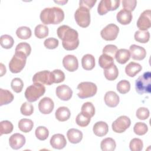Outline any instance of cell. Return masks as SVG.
Masks as SVG:
<instances>
[{"label":"cell","instance_id":"obj_1","mask_svg":"<svg viewBox=\"0 0 151 151\" xmlns=\"http://www.w3.org/2000/svg\"><path fill=\"white\" fill-rule=\"evenodd\" d=\"M57 34L60 39L62 40L64 48L68 51L76 49L79 45L78 32L68 25L60 26L57 30Z\"/></svg>","mask_w":151,"mask_h":151},{"label":"cell","instance_id":"obj_2","mask_svg":"<svg viewBox=\"0 0 151 151\" xmlns=\"http://www.w3.org/2000/svg\"><path fill=\"white\" fill-rule=\"evenodd\" d=\"M64 18V11L59 7L45 8L40 14V19L44 24H58Z\"/></svg>","mask_w":151,"mask_h":151},{"label":"cell","instance_id":"obj_3","mask_svg":"<svg viewBox=\"0 0 151 151\" xmlns=\"http://www.w3.org/2000/svg\"><path fill=\"white\" fill-rule=\"evenodd\" d=\"M135 89L139 94L150 93L151 91V73L147 71L135 81Z\"/></svg>","mask_w":151,"mask_h":151},{"label":"cell","instance_id":"obj_4","mask_svg":"<svg viewBox=\"0 0 151 151\" xmlns=\"http://www.w3.org/2000/svg\"><path fill=\"white\" fill-rule=\"evenodd\" d=\"M45 92V88L43 84L34 83L33 84L28 86L25 91V97L28 102H34Z\"/></svg>","mask_w":151,"mask_h":151},{"label":"cell","instance_id":"obj_5","mask_svg":"<svg viewBox=\"0 0 151 151\" xmlns=\"http://www.w3.org/2000/svg\"><path fill=\"white\" fill-rule=\"evenodd\" d=\"M27 56L22 52L15 51V54L9 63V68L12 73H19L25 67Z\"/></svg>","mask_w":151,"mask_h":151},{"label":"cell","instance_id":"obj_6","mask_svg":"<svg viewBox=\"0 0 151 151\" xmlns=\"http://www.w3.org/2000/svg\"><path fill=\"white\" fill-rule=\"evenodd\" d=\"M77 88L78 90L77 96L80 99H86L94 96L97 91L96 85L88 81L81 82L77 86Z\"/></svg>","mask_w":151,"mask_h":151},{"label":"cell","instance_id":"obj_7","mask_svg":"<svg viewBox=\"0 0 151 151\" xmlns=\"http://www.w3.org/2000/svg\"><path fill=\"white\" fill-rule=\"evenodd\" d=\"M74 18L77 24L81 27H87L90 24V9L86 7L79 6L74 14Z\"/></svg>","mask_w":151,"mask_h":151},{"label":"cell","instance_id":"obj_8","mask_svg":"<svg viewBox=\"0 0 151 151\" xmlns=\"http://www.w3.org/2000/svg\"><path fill=\"white\" fill-rule=\"evenodd\" d=\"M119 0H101L100 1L97 12L100 15H103L110 11L116 10L120 5Z\"/></svg>","mask_w":151,"mask_h":151},{"label":"cell","instance_id":"obj_9","mask_svg":"<svg viewBox=\"0 0 151 151\" xmlns=\"http://www.w3.org/2000/svg\"><path fill=\"white\" fill-rule=\"evenodd\" d=\"M130 124L131 121L129 117L126 116H121L113 122L111 127L114 132L121 133L128 129Z\"/></svg>","mask_w":151,"mask_h":151},{"label":"cell","instance_id":"obj_10","mask_svg":"<svg viewBox=\"0 0 151 151\" xmlns=\"http://www.w3.org/2000/svg\"><path fill=\"white\" fill-rule=\"evenodd\" d=\"M34 83H38L45 85H51L54 83L52 72L48 70H44L35 73L32 77Z\"/></svg>","mask_w":151,"mask_h":151},{"label":"cell","instance_id":"obj_11","mask_svg":"<svg viewBox=\"0 0 151 151\" xmlns=\"http://www.w3.org/2000/svg\"><path fill=\"white\" fill-rule=\"evenodd\" d=\"M119 28L114 24H109L100 32L101 37L106 41L114 40L119 34Z\"/></svg>","mask_w":151,"mask_h":151},{"label":"cell","instance_id":"obj_12","mask_svg":"<svg viewBox=\"0 0 151 151\" xmlns=\"http://www.w3.org/2000/svg\"><path fill=\"white\" fill-rule=\"evenodd\" d=\"M137 27L141 31H146L151 27V11H144L140 15L137 21Z\"/></svg>","mask_w":151,"mask_h":151},{"label":"cell","instance_id":"obj_13","mask_svg":"<svg viewBox=\"0 0 151 151\" xmlns=\"http://www.w3.org/2000/svg\"><path fill=\"white\" fill-rule=\"evenodd\" d=\"M64 67L68 71L73 72L77 70L78 67V62L77 57L73 55H67L63 60Z\"/></svg>","mask_w":151,"mask_h":151},{"label":"cell","instance_id":"obj_14","mask_svg":"<svg viewBox=\"0 0 151 151\" xmlns=\"http://www.w3.org/2000/svg\"><path fill=\"white\" fill-rule=\"evenodd\" d=\"M54 101L50 97H44L38 103V109L40 111L44 114H50L54 109Z\"/></svg>","mask_w":151,"mask_h":151},{"label":"cell","instance_id":"obj_15","mask_svg":"<svg viewBox=\"0 0 151 151\" xmlns=\"http://www.w3.org/2000/svg\"><path fill=\"white\" fill-rule=\"evenodd\" d=\"M57 96L63 101L69 100L73 95V91L71 88L65 84L59 86L55 90Z\"/></svg>","mask_w":151,"mask_h":151},{"label":"cell","instance_id":"obj_16","mask_svg":"<svg viewBox=\"0 0 151 151\" xmlns=\"http://www.w3.org/2000/svg\"><path fill=\"white\" fill-rule=\"evenodd\" d=\"M9 146L15 150L21 148L25 143V137L20 133H14L9 139Z\"/></svg>","mask_w":151,"mask_h":151},{"label":"cell","instance_id":"obj_17","mask_svg":"<svg viewBox=\"0 0 151 151\" xmlns=\"http://www.w3.org/2000/svg\"><path fill=\"white\" fill-rule=\"evenodd\" d=\"M129 52L131 57L135 60H142L146 55L145 49L139 45L132 44L129 48Z\"/></svg>","mask_w":151,"mask_h":151},{"label":"cell","instance_id":"obj_18","mask_svg":"<svg viewBox=\"0 0 151 151\" xmlns=\"http://www.w3.org/2000/svg\"><path fill=\"white\" fill-rule=\"evenodd\" d=\"M50 142L51 146L56 149H62L67 144V141L64 136L60 133L54 134L51 137Z\"/></svg>","mask_w":151,"mask_h":151},{"label":"cell","instance_id":"obj_19","mask_svg":"<svg viewBox=\"0 0 151 151\" xmlns=\"http://www.w3.org/2000/svg\"><path fill=\"white\" fill-rule=\"evenodd\" d=\"M104 102L106 104L110 107H115L119 103V96L113 91H109L106 92L104 95Z\"/></svg>","mask_w":151,"mask_h":151},{"label":"cell","instance_id":"obj_20","mask_svg":"<svg viewBox=\"0 0 151 151\" xmlns=\"http://www.w3.org/2000/svg\"><path fill=\"white\" fill-rule=\"evenodd\" d=\"M93 130L95 135L99 137H102L107 134L108 133L109 127L106 122L100 121L94 124Z\"/></svg>","mask_w":151,"mask_h":151},{"label":"cell","instance_id":"obj_21","mask_svg":"<svg viewBox=\"0 0 151 151\" xmlns=\"http://www.w3.org/2000/svg\"><path fill=\"white\" fill-rule=\"evenodd\" d=\"M132 14L131 12L126 9H121L116 15L117 21L122 25H127L130 23L132 19Z\"/></svg>","mask_w":151,"mask_h":151},{"label":"cell","instance_id":"obj_22","mask_svg":"<svg viewBox=\"0 0 151 151\" xmlns=\"http://www.w3.org/2000/svg\"><path fill=\"white\" fill-rule=\"evenodd\" d=\"M67 136L70 143L76 144L82 140L83 133L78 129H70L67 132Z\"/></svg>","mask_w":151,"mask_h":151},{"label":"cell","instance_id":"obj_23","mask_svg":"<svg viewBox=\"0 0 151 151\" xmlns=\"http://www.w3.org/2000/svg\"><path fill=\"white\" fill-rule=\"evenodd\" d=\"M142 69V67L139 63L134 62L129 63L125 67L126 74L131 77H134Z\"/></svg>","mask_w":151,"mask_h":151},{"label":"cell","instance_id":"obj_24","mask_svg":"<svg viewBox=\"0 0 151 151\" xmlns=\"http://www.w3.org/2000/svg\"><path fill=\"white\" fill-rule=\"evenodd\" d=\"M71 115L70 110L65 106L58 107L55 111V116L56 119L60 122H65L69 119Z\"/></svg>","mask_w":151,"mask_h":151},{"label":"cell","instance_id":"obj_25","mask_svg":"<svg viewBox=\"0 0 151 151\" xmlns=\"http://www.w3.org/2000/svg\"><path fill=\"white\" fill-rule=\"evenodd\" d=\"M83 68L86 70H91L95 66V59L93 55L87 54L84 55L81 59Z\"/></svg>","mask_w":151,"mask_h":151},{"label":"cell","instance_id":"obj_26","mask_svg":"<svg viewBox=\"0 0 151 151\" xmlns=\"http://www.w3.org/2000/svg\"><path fill=\"white\" fill-rule=\"evenodd\" d=\"M130 54L129 51L124 48L118 50L115 55L116 61L122 64H125L130 59Z\"/></svg>","mask_w":151,"mask_h":151},{"label":"cell","instance_id":"obj_27","mask_svg":"<svg viewBox=\"0 0 151 151\" xmlns=\"http://www.w3.org/2000/svg\"><path fill=\"white\" fill-rule=\"evenodd\" d=\"M104 74L106 78L109 81H113L117 78L119 75L118 68L114 64L110 67L104 69Z\"/></svg>","mask_w":151,"mask_h":151},{"label":"cell","instance_id":"obj_28","mask_svg":"<svg viewBox=\"0 0 151 151\" xmlns=\"http://www.w3.org/2000/svg\"><path fill=\"white\" fill-rule=\"evenodd\" d=\"M14 100V95L8 90L0 89V106L8 104Z\"/></svg>","mask_w":151,"mask_h":151},{"label":"cell","instance_id":"obj_29","mask_svg":"<svg viewBox=\"0 0 151 151\" xmlns=\"http://www.w3.org/2000/svg\"><path fill=\"white\" fill-rule=\"evenodd\" d=\"M100 146L103 151H113L116 149V144L113 139L107 137L101 141Z\"/></svg>","mask_w":151,"mask_h":151},{"label":"cell","instance_id":"obj_30","mask_svg":"<svg viewBox=\"0 0 151 151\" xmlns=\"http://www.w3.org/2000/svg\"><path fill=\"white\" fill-rule=\"evenodd\" d=\"M34 123L31 119H22L18 122L19 130L24 133L29 132L33 128Z\"/></svg>","mask_w":151,"mask_h":151},{"label":"cell","instance_id":"obj_31","mask_svg":"<svg viewBox=\"0 0 151 151\" xmlns=\"http://www.w3.org/2000/svg\"><path fill=\"white\" fill-rule=\"evenodd\" d=\"M99 64L101 68L106 69L114 64V58L108 55L103 54L99 57Z\"/></svg>","mask_w":151,"mask_h":151},{"label":"cell","instance_id":"obj_32","mask_svg":"<svg viewBox=\"0 0 151 151\" xmlns=\"http://www.w3.org/2000/svg\"><path fill=\"white\" fill-rule=\"evenodd\" d=\"M150 38V33L147 31L139 30L134 34V40L140 43H146Z\"/></svg>","mask_w":151,"mask_h":151},{"label":"cell","instance_id":"obj_33","mask_svg":"<svg viewBox=\"0 0 151 151\" xmlns=\"http://www.w3.org/2000/svg\"><path fill=\"white\" fill-rule=\"evenodd\" d=\"M16 34L17 37L22 40H27L31 36V30L28 27H20L17 28L16 31Z\"/></svg>","mask_w":151,"mask_h":151},{"label":"cell","instance_id":"obj_34","mask_svg":"<svg viewBox=\"0 0 151 151\" xmlns=\"http://www.w3.org/2000/svg\"><path fill=\"white\" fill-rule=\"evenodd\" d=\"M35 35L40 39L45 38L48 35V28L42 24H39L36 26L34 30Z\"/></svg>","mask_w":151,"mask_h":151},{"label":"cell","instance_id":"obj_35","mask_svg":"<svg viewBox=\"0 0 151 151\" xmlns=\"http://www.w3.org/2000/svg\"><path fill=\"white\" fill-rule=\"evenodd\" d=\"M14 43V40L11 35L5 34L1 36L0 44L2 48L5 49H9L13 46Z\"/></svg>","mask_w":151,"mask_h":151},{"label":"cell","instance_id":"obj_36","mask_svg":"<svg viewBox=\"0 0 151 151\" xmlns=\"http://www.w3.org/2000/svg\"><path fill=\"white\" fill-rule=\"evenodd\" d=\"M81 112L89 117H92L95 114L94 106L91 102L84 103L81 107Z\"/></svg>","mask_w":151,"mask_h":151},{"label":"cell","instance_id":"obj_37","mask_svg":"<svg viewBox=\"0 0 151 151\" xmlns=\"http://www.w3.org/2000/svg\"><path fill=\"white\" fill-rule=\"evenodd\" d=\"M14 129L13 124L8 120H3L0 123V132L1 136L3 134L11 133Z\"/></svg>","mask_w":151,"mask_h":151},{"label":"cell","instance_id":"obj_38","mask_svg":"<svg viewBox=\"0 0 151 151\" xmlns=\"http://www.w3.org/2000/svg\"><path fill=\"white\" fill-rule=\"evenodd\" d=\"M35 136L40 140H46L49 135L48 130L44 126H38L35 132Z\"/></svg>","mask_w":151,"mask_h":151},{"label":"cell","instance_id":"obj_39","mask_svg":"<svg viewBox=\"0 0 151 151\" xmlns=\"http://www.w3.org/2000/svg\"><path fill=\"white\" fill-rule=\"evenodd\" d=\"M130 89V84L129 81L123 80L120 81L117 84V90L121 94H126Z\"/></svg>","mask_w":151,"mask_h":151},{"label":"cell","instance_id":"obj_40","mask_svg":"<svg viewBox=\"0 0 151 151\" xmlns=\"http://www.w3.org/2000/svg\"><path fill=\"white\" fill-rule=\"evenodd\" d=\"M91 120V117H89L81 112L76 117V122L80 127H86L88 126Z\"/></svg>","mask_w":151,"mask_h":151},{"label":"cell","instance_id":"obj_41","mask_svg":"<svg viewBox=\"0 0 151 151\" xmlns=\"http://www.w3.org/2000/svg\"><path fill=\"white\" fill-rule=\"evenodd\" d=\"M147 130V126L145 123L142 122L136 123L133 127V131L134 133L139 136H142L146 134Z\"/></svg>","mask_w":151,"mask_h":151},{"label":"cell","instance_id":"obj_42","mask_svg":"<svg viewBox=\"0 0 151 151\" xmlns=\"http://www.w3.org/2000/svg\"><path fill=\"white\" fill-rule=\"evenodd\" d=\"M129 147L132 151H140L143 149V143L141 139L139 138H134L131 140Z\"/></svg>","mask_w":151,"mask_h":151},{"label":"cell","instance_id":"obj_43","mask_svg":"<svg viewBox=\"0 0 151 151\" xmlns=\"http://www.w3.org/2000/svg\"><path fill=\"white\" fill-rule=\"evenodd\" d=\"M11 86L12 89L15 92V93H20L24 87V83L22 80L19 78H14L12 79L11 83Z\"/></svg>","mask_w":151,"mask_h":151},{"label":"cell","instance_id":"obj_44","mask_svg":"<svg viewBox=\"0 0 151 151\" xmlns=\"http://www.w3.org/2000/svg\"><path fill=\"white\" fill-rule=\"evenodd\" d=\"M15 51L22 52L28 57L31 53V48L30 45L27 42H20L16 46Z\"/></svg>","mask_w":151,"mask_h":151},{"label":"cell","instance_id":"obj_45","mask_svg":"<svg viewBox=\"0 0 151 151\" xmlns=\"http://www.w3.org/2000/svg\"><path fill=\"white\" fill-rule=\"evenodd\" d=\"M20 111L21 114L24 116H30L33 113L34 107L32 104L28 102H25L21 105Z\"/></svg>","mask_w":151,"mask_h":151},{"label":"cell","instance_id":"obj_46","mask_svg":"<svg viewBox=\"0 0 151 151\" xmlns=\"http://www.w3.org/2000/svg\"><path fill=\"white\" fill-rule=\"evenodd\" d=\"M117 47L113 44L106 45L103 49V54L108 55L112 58H114L116 54L117 51Z\"/></svg>","mask_w":151,"mask_h":151},{"label":"cell","instance_id":"obj_47","mask_svg":"<svg viewBox=\"0 0 151 151\" xmlns=\"http://www.w3.org/2000/svg\"><path fill=\"white\" fill-rule=\"evenodd\" d=\"M54 79V83H60L65 80V74L63 71L60 70L56 69L52 71Z\"/></svg>","mask_w":151,"mask_h":151},{"label":"cell","instance_id":"obj_48","mask_svg":"<svg viewBox=\"0 0 151 151\" xmlns=\"http://www.w3.org/2000/svg\"><path fill=\"white\" fill-rule=\"evenodd\" d=\"M58 40L55 38H48L46 39L44 42V46L48 49H55L58 45Z\"/></svg>","mask_w":151,"mask_h":151},{"label":"cell","instance_id":"obj_49","mask_svg":"<svg viewBox=\"0 0 151 151\" xmlns=\"http://www.w3.org/2000/svg\"><path fill=\"white\" fill-rule=\"evenodd\" d=\"M136 115L140 120H146L149 116V110L146 107H139L136 111Z\"/></svg>","mask_w":151,"mask_h":151},{"label":"cell","instance_id":"obj_50","mask_svg":"<svg viewBox=\"0 0 151 151\" xmlns=\"http://www.w3.org/2000/svg\"><path fill=\"white\" fill-rule=\"evenodd\" d=\"M137 5L136 0H123L122 1V6L124 9L130 12L133 11Z\"/></svg>","mask_w":151,"mask_h":151},{"label":"cell","instance_id":"obj_51","mask_svg":"<svg viewBox=\"0 0 151 151\" xmlns=\"http://www.w3.org/2000/svg\"><path fill=\"white\" fill-rule=\"evenodd\" d=\"M96 2V0H81L79 2V6L86 7L88 9H90Z\"/></svg>","mask_w":151,"mask_h":151},{"label":"cell","instance_id":"obj_52","mask_svg":"<svg viewBox=\"0 0 151 151\" xmlns=\"http://www.w3.org/2000/svg\"><path fill=\"white\" fill-rule=\"evenodd\" d=\"M6 73V68L2 63H1V76H3Z\"/></svg>","mask_w":151,"mask_h":151},{"label":"cell","instance_id":"obj_53","mask_svg":"<svg viewBox=\"0 0 151 151\" xmlns=\"http://www.w3.org/2000/svg\"><path fill=\"white\" fill-rule=\"evenodd\" d=\"M55 3H58V4H60L61 5H64L65 3L67 2V1H54Z\"/></svg>","mask_w":151,"mask_h":151}]
</instances>
